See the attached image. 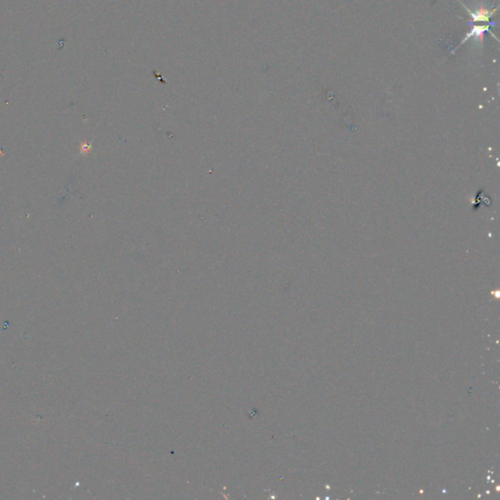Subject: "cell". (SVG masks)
Segmentation results:
<instances>
[{"instance_id":"cell-1","label":"cell","mask_w":500,"mask_h":500,"mask_svg":"<svg viewBox=\"0 0 500 500\" xmlns=\"http://www.w3.org/2000/svg\"><path fill=\"white\" fill-rule=\"evenodd\" d=\"M494 25H495V23H489V24H485V25H483V26H481V25H477V26L473 27V28H472V29H471V30H470V31L466 34V36L464 37V39L461 41V43H460V44L458 45V47H456V48H459V47H460V46H461L464 42H466L469 38L475 37V38H480V39H482V38H483V35H484V34H485V32H487V31H488V32H490L492 35H494V33H493L492 31H490V28H491L492 26H494ZM494 36H495V35H494ZM495 38L497 39V37H496V36H495Z\"/></svg>"},{"instance_id":"cell-2","label":"cell","mask_w":500,"mask_h":500,"mask_svg":"<svg viewBox=\"0 0 500 500\" xmlns=\"http://www.w3.org/2000/svg\"><path fill=\"white\" fill-rule=\"evenodd\" d=\"M464 8L468 12V14L471 16L473 22H475V23H488V24L491 23L490 19L495 14V12L497 11V8H495L494 10H488L486 8H480V9L476 10L475 12H472L466 6H464Z\"/></svg>"}]
</instances>
